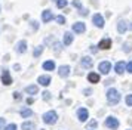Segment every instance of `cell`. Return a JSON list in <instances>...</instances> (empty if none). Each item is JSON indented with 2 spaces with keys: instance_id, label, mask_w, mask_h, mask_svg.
Listing matches in <instances>:
<instances>
[{
  "instance_id": "cell-1",
  "label": "cell",
  "mask_w": 132,
  "mask_h": 130,
  "mask_svg": "<svg viewBox=\"0 0 132 130\" xmlns=\"http://www.w3.org/2000/svg\"><path fill=\"white\" fill-rule=\"evenodd\" d=\"M107 100H108V104H111V105H116V104H119V100H120V93H119V90L117 89H108L107 90Z\"/></svg>"
},
{
  "instance_id": "cell-2",
  "label": "cell",
  "mask_w": 132,
  "mask_h": 130,
  "mask_svg": "<svg viewBox=\"0 0 132 130\" xmlns=\"http://www.w3.org/2000/svg\"><path fill=\"white\" fill-rule=\"evenodd\" d=\"M42 118H43V121H45L46 124H51V126H52V124L56 123V120H58V114H56L55 111H48V112L43 114Z\"/></svg>"
},
{
  "instance_id": "cell-3",
  "label": "cell",
  "mask_w": 132,
  "mask_h": 130,
  "mask_svg": "<svg viewBox=\"0 0 132 130\" xmlns=\"http://www.w3.org/2000/svg\"><path fill=\"white\" fill-rule=\"evenodd\" d=\"M105 127H108V129H111V130H117L119 129V120L116 117H113V115L107 117L105 118Z\"/></svg>"
},
{
  "instance_id": "cell-4",
  "label": "cell",
  "mask_w": 132,
  "mask_h": 130,
  "mask_svg": "<svg viewBox=\"0 0 132 130\" xmlns=\"http://www.w3.org/2000/svg\"><path fill=\"white\" fill-rule=\"evenodd\" d=\"M98 71H100L101 74H104V76H107L108 72L111 71V64H110L108 61H102V62H100V65H98Z\"/></svg>"
},
{
  "instance_id": "cell-5",
  "label": "cell",
  "mask_w": 132,
  "mask_h": 130,
  "mask_svg": "<svg viewBox=\"0 0 132 130\" xmlns=\"http://www.w3.org/2000/svg\"><path fill=\"white\" fill-rule=\"evenodd\" d=\"M88 117H89V112H88V109L86 108H79L77 109V118L80 123H85L86 120H88Z\"/></svg>"
},
{
  "instance_id": "cell-6",
  "label": "cell",
  "mask_w": 132,
  "mask_h": 130,
  "mask_svg": "<svg viewBox=\"0 0 132 130\" xmlns=\"http://www.w3.org/2000/svg\"><path fill=\"white\" fill-rule=\"evenodd\" d=\"M92 22H94V25H95V27L102 28V27H104V16H102V15H100V13H95V15H94V18H92Z\"/></svg>"
},
{
  "instance_id": "cell-7",
  "label": "cell",
  "mask_w": 132,
  "mask_h": 130,
  "mask_svg": "<svg viewBox=\"0 0 132 130\" xmlns=\"http://www.w3.org/2000/svg\"><path fill=\"white\" fill-rule=\"evenodd\" d=\"M85 30H86L85 22H74L73 24V31L76 34H82V33H85Z\"/></svg>"
},
{
  "instance_id": "cell-8",
  "label": "cell",
  "mask_w": 132,
  "mask_h": 130,
  "mask_svg": "<svg viewBox=\"0 0 132 130\" xmlns=\"http://www.w3.org/2000/svg\"><path fill=\"white\" fill-rule=\"evenodd\" d=\"M2 83H3L5 86H11V84H12V77H11V74H9L7 70H5L3 74H2Z\"/></svg>"
},
{
  "instance_id": "cell-9",
  "label": "cell",
  "mask_w": 132,
  "mask_h": 130,
  "mask_svg": "<svg viewBox=\"0 0 132 130\" xmlns=\"http://www.w3.org/2000/svg\"><path fill=\"white\" fill-rule=\"evenodd\" d=\"M58 74H60V77H62V78H67V77L70 76V67H68V65H62V67H60Z\"/></svg>"
},
{
  "instance_id": "cell-10",
  "label": "cell",
  "mask_w": 132,
  "mask_h": 130,
  "mask_svg": "<svg viewBox=\"0 0 132 130\" xmlns=\"http://www.w3.org/2000/svg\"><path fill=\"white\" fill-rule=\"evenodd\" d=\"M98 47H100V49H102V50H107V49H110V47H111V39H102V40L100 41Z\"/></svg>"
},
{
  "instance_id": "cell-11",
  "label": "cell",
  "mask_w": 132,
  "mask_h": 130,
  "mask_svg": "<svg viewBox=\"0 0 132 130\" xmlns=\"http://www.w3.org/2000/svg\"><path fill=\"white\" fill-rule=\"evenodd\" d=\"M73 39H74V35H73L70 31L65 33V34H64V39H62V44H64V46H70L73 43Z\"/></svg>"
},
{
  "instance_id": "cell-12",
  "label": "cell",
  "mask_w": 132,
  "mask_h": 130,
  "mask_svg": "<svg viewBox=\"0 0 132 130\" xmlns=\"http://www.w3.org/2000/svg\"><path fill=\"white\" fill-rule=\"evenodd\" d=\"M114 70H116V72H117V74H123V72L126 71V64L123 62V61H120V62H117V64H116Z\"/></svg>"
},
{
  "instance_id": "cell-13",
  "label": "cell",
  "mask_w": 132,
  "mask_h": 130,
  "mask_svg": "<svg viewBox=\"0 0 132 130\" xmlns=\"http://www.w3.org/2000/svg\"><path fill=\"white\" fill-rule=\"evenodd\" d=\"M126 30H128V24H126V21H119L117 22V31H119L120 34H125L126 33Z\"/></svg>"
},
{
  "instance_id": "cell-14",
  "label": "cell",
  "mask_w": 132,
  "mask_h": 130,
  "mask_svg": "<svg viewBox=\"0 0 132 130\" xmlns=\"http://www.w3.org/2000/svg\"><path fill=\"white\" fill-rule=\"evenodd\" d=\"M37 81L40 83L42 86H45V87H46V86H49V84H51V77H49V76H40L39 78H37Z\"/></svg>"
},
{
  "instance_id": "cell-15",
  "label": "cell",
  "mask_w": 132,
  "mask_h": 130,
  "mask_svg": "<svg viewBox=\"0 0 132 130\" xmlns=\"http://www.w3.org/2000/svg\"><path fill=\"white\" fill-rule=\"evenodd\" d=\"M80 64H82V67H83V68H90L94 62H92V59H90L89 56H85V58H82Z\"/></svg>"
},
{
  "instance_id": "cell-16",
  "label": "cell",
  "mask_w": 132,
  "mask_h": 130,
  "mask_svg": "<svg viewBox=\"0 0 132 130\" xmlns=\"http://www.w3.org/2000/svg\"><path fill=\"white\" fill-rule=\"evenodd\" d=\"M88 81L89 83H98L100 81V74H96V72H89L88 74Z\"/></svg>"
},
{
  "instance_id": "cell-17",
  "label": "cell",
  "mask_w": 132,
  "mask_h": 130,
  "mask_svg": "<svg viewBox=\"0 0 132 130\" xmlns=\"http://www.w3.org/2000/svg\"><path fill=\"white\" fill-rule=\"evenodd\" d=\"M52 18H54V15H52V12H51V11H45L42 13V21H43V22H49Z\"/></svg>"
},
{
  "instance_id": "cell-18",
  "label": "cell",
  "mask_w": 132,
  "mask_h": 130,
  "mask_svg": "<svg viewBox=\"0 0 132 130\" xmlns=\"http://www.w3.org/2000/svg\"><path fill=\"white\" fill-rule=\"evenodd\" d=\"M43 70L54 71L55 70V62L54 61H46V62H43Z\"/></svg>"
},
{
  "instance_id": "cell-19",
  "label": "cell",
  "mask_w": 132,
  "mask_h": 130,
  "mask_svg": "<svg viewBox=\"0 0 132 130\" xmlns=\"http://www.w3.org/2000/svg\"><path fill=\"white\" fill-rule=\"evenodd\" d=\"M16 50H18L19 53H24L25 50H27V41H25V40L19 41L18 44H16Z\"/></svg>"
},
{
  "instance_id": "cell-20",
  "label": "cell",
  "mask_w": 132,
  "mask_h": 130,
  "mask_svg": "<svg viewBox=\"0 0 132 130\" xmlns=\"http://www.w3.org/2000/svg\"><path fill=\"white\" fill-rule=\"evenodd\" d=\"M21 127H22V130H34V129H36L34 123H31V121H24Z\"/></svg>"
},
{
  "instance_id": "cell-21",
  "label": "cell",
  "mask_w": 132,
  "mask_h": 130,
  "mask_svg": "<svg viewBox=\"0 0 132 130\" xmlns=\"http://www.w3.org/2000/svg\"><path fill=\"white\" fill-rule=\"evenodd\" d=\"M37 90H39V87H37L36 84H33V86H27V87H25V92H27L28 95H36Z\"/></svg>"
},
{
  "instance_id": "cell-22",
  "label": "cell",
  "mask_w": 132,
  "mask_h": 130,
  "mask_svg": "<svg viewBox=\"0 0 132 130\" xmlns=\"http://www.w3.org/2000/svg\"><path fill=\"white\" fill-rule=\"evenodd\" d=\"M31 115H33V111L28 109V108H25V109L21 111V117H22V118H28V117H31Z\"/></svg>"
},
{
  "instance_id": "cell-23",
  "label": "cell",
  "mask_w": 132,
  "mask_h": 130,
  "mask_svg": "<svg viewBox=\"0 0 132 130\" xmlns=\"http://www.w3.org/2000/svg\"><path fill=\"white\" fill-rule=\"evenodd\" d=\"M42 53H43V46H37L36 49H34L33 55H34V58H39V56H40Z\"/></svg>"
},
{
  "instance_id": "cell-24",
  "label": "cell",
  "mask_w": 132,
  "mask_h": 130,
  "mask_svg": "<svg viewBox=\"0 0 132 130\" xmlns=\"http://www.w3.org/2000/svg\"><path fill=\"white\" fill-rule=\"evenodd\" d=\"M56 2V6L60 7V9H64L67 6V0H55Z\"/></svg>"
},
{
  "instance_id": "cell-25",
  "label": "cell",
  "mask_w": 132,
  "mask_h": 130,
  "mask_svg": "<svg viewBox=\"0 0 132 130\" xmlns=\"http://www.w3.org/2000/svg\"><path fill=\"white\" fill-rule=\"evenodd\" d=\"M123 50H125L126 53H129L132 50V44L131 43H125V44H123Z\"/></svg>"
},
{
  "instance_id": "cell-26",
  "label": "cell",
  "mask_w": 132,
  "mask_h": 130,
  "mask_svg": "<svg viewBox=\"0 0 132 130\" xmlns=\"http://www.w3.org/2000/svg\"><path fill=\"white\" fill-rule=\"evenodd\" d=\"M125 100H126V105L128 106H132V95H126Z\"/></svg>"
},
{
  "instance_id": "cell-27",
  "label": "cell",
  "mask_w": 132,
  "mask_h": 130,
  "mask_svg": "<svg viewBox=\"0 0 132 130\" xmlns=\"http://www.w3.org/2000/svg\"><path fill=\"white\" fill-rule=\"evenodd\" d=\"M5 130H18V127H16V124H7L6 127H5Z\"/></svg>"
},
{
  "instance_id": "cell-28",
  "label": "cell",
  "mask_w": 132,
  "mask_h": 130,
  "mask_svg": "<svg viewBox=\"0 0 132 130\" xmlns=\"http://www.w3.org/2000/svg\"><path fill=\"white\" fill-rule=\"evenodd\" d=\"M56 22H58V24H65V18L62 16V15L56 16Z\"/></svg>"
},
{
  "instance_id": "cell-29",
  "label": "cell",
  "mask_w": 132,
  "mask_h": 130,
  "mask_svg": "<svg viewBox=\"0 0 132 130\" xmlns=\"http://www.w3.org/2000/svg\"><path fill=\"white\" fill-rule=\"evenodd\" d=\"M126 71H128V72H131V74H132V61H131V62H128V64H126Z\"/></svg>"
},
{
  "instance_id": "cell-30",
  "label": "cell",
  "mask_w": 132,
  "mask_h": 130,
  "mask_svg": "<svg viewBox=\"0 0 132 130\" xmlns=\"http://www.w3.org/2000/svg\"><path fill=\"white\" fill-rule=\"evenodd\" d=\"M73 6H74V7H77V9H82V5H80V2H79V0H74V2H73Z\"/></svg>"
},
{
  "instance_id": "cell-31",
  "label": "cell",
  "mask_w": 132,
  "mask_h": 130,
  "mask_svg": "<svg viewBox=\"0 0 132 130\" xmlns=\"http://www.w3.org/2000/svg\"><path fill=\"white\" fill-rule=\"evenodd\" d=\"M43 99L45 100H49V98H51V93H49V92H43Z\"/></svg>"
},
{
  "instance_id": "cell-32",
  "label": "cell",
  "mask_w": 132,
  "mask_h": 130,
  "mask_svg": "<svg viewBox=\"0 0 132 130\" xmlns=\"http://www.w3.org/2000/svg\"><path fill=\"white\" fill-rule=\"evenodd\" d=\"M13 98H15L16 100H19V99H21V95H19L18 92H15V93H13Z\"/></svg>"
},
{
  "instance_id": "cell-33",
  "label": "cell",
  "mask_w": 132,
  "mask_h": 130,
  "mask_svg": "<svg viewBox=\"0 0 132 130\" xmlns=\"http://www.w3.org/2000/svg\"><path fill=\"white\" fill-rule=\"evenodd\" d=\"M80 15H88V11H86V9H83V7H82V9H80Z\"/></svg>"
},
{
  "instance_id": "cell-34",
  "label": "cell",
  "mask_w": 132,
  "mask_h": 130,
  "mask_svg": "<svg viewBox=\"0 0 132 130\" xmlns=\"http://www.w3.org/2000/svg\"><path fill=\"white\" fill-rule=\"evenodd\" d=\"M5 127V118H0V129Z\"/></svg>"
},
{
  "instance_id": "cell-35",
  "label": "cell",
  "mask_w": 132,
  "mask_h": 130,
  "mask_svg": "<svg viewBox=\"0 0 132 130\" xmlns=\"http://www.w3.org/2000/svg\"><path fill=\"white\" fill-rule=\"evenodd\" d=\"M89 126H90V127H95V126H96V121H95V120H92V121L89 123Z\"/></svg>"
},
{
  "instance_id": "cell-36",
  "label": "cell",
  "mask_w": 132,
  "mask_h": 130,
  "mask_svg": "<svg viewBox=\"0 0 132 130\" xmlns=\"http://www.w3.org/2000/svg\"><path fill=\"white\" fill-rule=\"evenodd\" d=\"M129 28H131V30H132V22H131V25H129Z\"/></svg>"
},
{
  "instance_id": "cell-37",
  "label": "cell",
  "mask_w": 132,
  "mask_h": 130,
  "mask_svg": "<svg viewBox=\"0 0 132 130\" xmlns=\"http://www.w3.org/2000/svg\"><path fill=\"white\" fill-rule=\"evenodd\" d=\"M40 130H43V129H40Z\"/></svg>"
}]
</instances>
